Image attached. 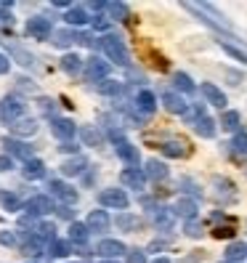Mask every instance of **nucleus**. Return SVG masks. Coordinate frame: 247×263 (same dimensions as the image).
<instances>
[{
	"label": "nucleus",
	"mask_w": 247,
	"mask_h": 263,
	"mask_svg": "<svg viewBox=\"0 0 247 263\" xmlns=\"http://www.w3.org/2000/svg\"><path fill=\"white\" fill-rule=\"evenodd\" d=\"M99 45H101V51L106 53V59H109L112 64H117V67H130V53H128V48H125V43H122L117 35H104V37L99 40Z\"/></svg>",
	"instance_id": "obj_1"
},
{
	"label": "nucleus",
	"mask_w": 247,
	"mask_h": 263,
	"mask_svg": "<svg viewBox=\"0 0 247 263\" xmlns=\"http://www.w3.org/2000/svg\"><path fill=\"white\" fill-rule=\"evenodd\" d=\"M183 120H189L192 122V125H194V133L197 136H202V138H213L215 136V130H218V128H215V120L202 109V106H192V109H189V115L186 117H183Z\"/></svg>",
	"instance_id": "obj_2"
},
{
	"label": "nucleus",
	"mask_w": 247,
	"mask_h": 263,
	"mask_svg": "<svg viewBox=\"0 0 247 263\" xmlns=\"http://www.w3.org/2000/svg\"><path fill=\"white\" fill-rule=\"evenodd\" d=\"M24 221H32V218H40V215H48V213H56V205H53V199L51 197H45V194H37L32 197L29 202L24 205Z\"/></svg>",
	"instance_id": "obj_3"
},
{
	"label": "nucleus",
	"mask_w": 247,
	"mask_h": 263,
	"mask_svg": "<svg viewBox=\"0 0 247 263\" xmlns=\"http://www.w3.org/2000/svg\"><path fill=\"white\" fill-rule=\"evenodd\" d=\"M22 117H24V104H22V99L13 96V93H8L3 101H0V120L8 122V125H13V122L22 120Z\"/></svg>",
	"instance_id": "obj_4"
},
{
	"label": "nucleus",
	"mask_w": 247,
	"mask_h": 263,
	"mask_svg": "<svg viewBox=\"0 0 247 263\" xmlns=\"http://www.w3.org/2000/svg\"><path fill=\"white\" fill-rule=\"evenodd\" d=\"M213 186H215V199L223 205V202H237V186L231 178H223V176H215L213 178Z\"/></svg>",
	"instance_id": "obj_5"
},
{
	"label": "nucleus",
	"mask_w": 247,
	"mask_h": 263,
	"mask_svg": "<svg viewBox=\"0 0 247 263\" xmlns=\"http://www.w3.org/2000/svg\"><path fill=\"white\" fill-rule=\"evenodd\" d=\"M3 146H6V152H8V157H11V160H24V162L32 160V152H35L29 144L19 141V138H11V136L3 138Z\"/></svg>",
	"instance_id": "obj_6"
},
{
	"label": "nucleus",
	"mask_w": 247,
	"mask_h": 263,
	"mask_svg": "<svg viewBox=\"0 0 247 263\" xmlns=\"http://www.w3.org/2000/svg\"><path fill=\"white\" fill-rule=\"evenodd\" d=\"M99 205L115 208V210H125V208L130 205V199H128V194L122 192V189H104V192L99 194Z\"/></svg>",
	"instance_id": "obj_7"
},
{
	"label": "nucleus",
	"mask_w": 247,
	"mask_h": 263,
	"mask_svg": "<svg viewBox=\"0 0 247 263\" xmlns=\"http://www.w3.org/2000/svg\"><path fill=\"white\" fill-rule=\"evenodd\" d=\"M109 61H104V59H99V56H90L88 61H85V74H88V80L90 83H101V80H106V74H109Z\"/></svg>",
	"instance_id": "obj_8"
},
{
	"label": "nucleus",
	"mask_w": 247,
	"mask_h": 263,
	"mask_svg": "<svg viewBox=\"0 0 247 263\" xmlns=\"http://www.w3.org/2000/svg\"><path fill=\"white\" fill-rule=\"evenodd\" d=\"M27 35L35 37V40H48L53 35V27H51V19L45 16H32L27 22Z\"/></svg>",
	"instance_id": "obj_9"
},
{
	"label": "nucleus",
	"mask_w": 247,
	"mask_h": 263,
	"mask_svg": "<svg viewBox=\"0 0 247 263\" xmlns=\"http://www.w3.org/2000/svg\"><path fill=\"white\" fill-rule=\"evenodd\" d=\"M48 189H51V197L61 199L64 205H74V202H77V189H72L69 183H64V181L51 178V181H48Z\"/></svg>",
	"instance_id": "obj_10"
},
{
	"label": "nucleus",
	"mask_w": 247,
	"mask_h": 263,
	"mask_svg": "<svg viewBox=\"0 0 247 263\" xmlns=\"http://www.w3.org/2000/svg\"><path fill=\"white\" fill-rule=\"evenodd\" d=\"M146 181L149 178H146V173L141 167H125L120 173V183H122V186H128V189H138V192H141L146 186Z\"/></svg>",
	"instance_id": "obj_11"
},
{
	"label": "nucleus",
	"mask_w": 247,
	"mask_h": 263,
	"mask_svg": "<svg viewBox=\"0 0 247 263\" xmlns=\"http://www.w3.org/2000/svg\"><path fill=\"white\" fill-rule=\"evenodd\" d=\"M51 133L56 138H61V144H64V141H72V138H74L77 125H74L72 120H67V117H53L51 120Z\"/></svg>",
	"instance_id": "obj_12"
},
{
	"label": "nucleus",
	"mask_w": 247,
	"mask_h": 263,
	"mask_svg": "<svg viewBox=\"0 0 247 263\" xmlns=\"http://www.w3.org/2000/svg\"><path fill=\"white\" fill-rule=\"evenodd\" d=\"M96 253H99L101 258H106V260H115V258H120V255H125L128 247L122 245L120 239H101L99 247H96Z\"/></svg>",
	"instance_id": "obj_13"
},
{
	"label": "nucleus",
	"mask_w": 247,
	"mask_h": 263,
	"mask_svg": "<svg viewBox=\"0 0 247 263\" xmlns=\"http://www.w3.org/2000/svg\"><path fill=\"white\" fill-rule=\"evenodd\" d=\"M160 149H162L165 157H173V160H183V157H189V154H192V144L181 141V138H176V141H162Z\"/></svg>",
	"instance_id": "obj_14"
},
{
	"label": "nucleus",
	"mask_w": 247,
	"mask_h": 263,
	"mask_svg": "<svg viewBox=\"0 0 247 263\" xmlns=\"http://www.w3.org/2000/svg\"><path fill=\"white\" fill-rule=\"evenodd\" d=\"M162 106L167 112H173V115H181V117H186L189 109H192V104L183 101V96L178 93H162Z\"/></svg>",
	"instance_id": "obj_15"
},
{
	"label": "nucleus",
	"mask_w": 247,
	"mask_h": 263,
	"mask_svg": "<svg viewBox=\"0 0 247 263\" xmlns=\"http://www.w3.org/2000/svg\"><path fill=\"white\" fill-rule=\"evenodd\" d=\"M151 218H154V226L162 229V231H170L173 229V221H176V210L173 208H154L151 210Z\"/></svg>",
	"instance_id": "obj_16"
},
{
	"label": "nucleus",
	"mask_w": 247,
	"mask_h": 263,
	"mask_svg": "<svg viewBox=\"0 0 247 263\" xmlns=\"http://www.w3.org/2000/svg\"><path fill=\"white\" fill-rule=\"evenodd\" d=\"M136 109L141 112V115H154L157 112V96L151 93V90H138L136 93Z\"/></svg>",
	"instance_id": "obj_17"
},
{
	"label": "nucleus",
	"mask_w": 247,
	"mask_h": 263,
	"mask_svg": "<svg viewBox=\"0 0 247 263\" xmlns=\"http://www.w3.org/2000/svg\"><path fill=\"white\" fill-rule=\"evenodd\" d=\"M115 152H117V157L122 160V162H128V165H138V162H141V154H138V149L128 141V138H125V141H120V144H115Z\"/></svg>",
	"instance_id": "obj_18"
},
{
	"label": "nucleus",
	"mask_w": 247,
	"mask_h": 263,
	"mask_svg": "<svg viewBox=\"0 0 247 263\" xmlns=\"http://www.w3.org/2000/svg\"><path fill=\"white\" fill-rule=\"evenodd\" d=\"M202 96L207 99V104L210 106H218V109H223L226 112V93H223V90L218 88V85H213V83H205L202 85Z\"/></svg>",
	"instance_id": "obj_19"
},
{
	"label": "nucleus",
	"mask_w": 247,
	"mask_h": 263,
	"mask_svg": "<svg viewBox=\"0 0 247 263\" xmlns=\"http://www.w3.org/2000/svg\"><path fill=\"white\" fill-rule=\"evenodd\" d=\"M144 173H146V178H151V181L162 183V181L167 178V165H165L162 160H157V157H151V160H146Z\"/></svg>",
	"instance_id": "obj_20"
},
{
	"label": "nucleus",
	"mask_w": 247,
	"mask_h": 263,
	"mask_svg": "<svg viewBox=\"0 0 247 263\" xmlns=\"http://www.w3.org/2000/svg\"><path fill=\"white\" fill-rule=\"evenodd\" d=\"M115 223H117V229H120V231H130V234L144 226L141 215H133V213H120L117 218H115Z\"/></svg>",
	"instance_id": "obj_21"
},
{
	"label": "nucleus",
	"mask_w": 247,
	"mask_h": 263,
	"mask_svg": "<svg viewBox=\"0 0 247 263\" xmlns=\"http://www.w3.org/2000/svg\"><path fill=\"white\" fill-rule=\"evenodd\" d=\"M85 226L90 231H106V229H109V215H106V210H90Z\"/></svg>",
	"instance_id": "obj_22"
},
{
	"label": "nucleus",
	"mask_w": 247,
	"mask_h": 263,
	"mask_svg": "<svg viewBox=\"0 0 247 263\" xmlns=\"http://www.w3.org/2000/svg\"><path fill=\"white\" fill-rule=\"evenodd\" d=\"M215 43H218V48H221L226 56H231L234 61H239V64H247V51H244V48H239V45L229 43V40H223V37H218Z\"/></svg>",
	"instance_id": "obj_23"
},
{
	"label": "nucleus",
	"mask_w": 247,
	"mask_h": 263,
	"mask_svg": "<svg viewBox=\"0 0 247 263\" xmlns=\"http://www.w3.org/2000/svg\"><path fill=\"white\" fill-rule=\"evenodd\" d=\"M22 176L27 178V181H40V178H45V165H43V160H29V162H24V167H22Z\"/></svg>",
	"instance_id": "obj_24"
},
{
	"label": "nucleus",
	"mask_w": 247,
	"mask_h": 263,
	"mask_svg": "<svg viewBox=\"0 0 247 263\" xmlns=\"http://www.w3.org/2000/svg\"><path fill=\"white\" fill-rule=\"evenodd\" d=\"M77 37H80V32H74V29H56L51 35V43L56 48H69L72 43H77Z\"/></svg>",
	"instance_id": "obj_25"
},
{
	"label": "nucleus",
	"mask_w": 247,
	"mask_h": 263,
	"mask_svg": "<svg viewBox=\"0 0 247 263\" xmlns=\"http://www.w3.org/2000/svg\"><path fill=\"white\" fill-rule=\"evenodd\" d=\"M173 210H176V215H181V218L197 221V202H194V199H189V197H181Z\"/></svg>",
	"instance_id": "obj_26"
},
{
	"label": "nucleus",
	"mask_w": 247,
	"mask_h": 263,
	"mask_svg": "<svg viewBox=\"0 0 247 263\" xmlns=\"http://www.w3.org/2000/svg\"><path fill=\"white\" fill-rule=\"evenodd\" d=\"M11 133L13 136H35L37 133V122L32 117H22L11 125Z\"/></svg>",
	"instance_id": "obj_27"
},
{
	"label": "nucleus",
	"mask_w": 247,
	"mask_h": 263,
	"mask_svg": "<svg viewBox=\"0 0 247 263\" xmlns=\"http://www.w3.org/2000/svg\"><path fill=\"white\" fill-rule=\"evenodd\" d=\"M64 22H67L69 27H83V24H88V22H90V16L85 13V8H80V6H72V8L64 13Z\"/></svg>",
	"instance_id": "obj_28"
},
{
	"label": "nucleus",
	"mask_w": 247,
	"mask_h": 263,
	"mask_svg": "<svg viewBox=\"0 0 247 263\" xmlns=\"http://www.w3.org/2000/svg\"><path fill=\"white\" fill-rule=\"evenodd\" d=\"M88 237H90V229H88L85 223H80V221L69 223V242H74V245H85Z\"/></svg>",
	"instance_id": "obj_29"
},
{
	"label": "nucleus",
	"mask_w": 247,
	"mask_h": 263,
	"mask_svg": "<svg viewBox=\"0 0 247 263\" xmlns=\"http://www.w3.org/2000/svg\"><path fill=\"white\" fill-rule=\"evenodd\" d=\"M85 167H88L85 157H72V160H67L64 165H61V173L64 176H80V173H85Z\"/></svg>",
	"instance_id": "obj_30"
},
{
	"label": "nucleus",
	"mask_w": 247,
	"mask_h": 263,
	"mask_svg": "<svg viewBox=\"0 0 247 263\" xmlns=\"http://www.w3.org/2000/svg\"><path fill=\"white\" fill-rule=\"evenodd\" d=\"M223 255H226V263H239L242 258H247V245L244 242H231Z\"/></svg>",
	"instance_id": "obj_31"
},
{
	"label": "nucleus",
	"mask_w": 247,
	"mask_h": 263,
	"mask_svg": "<svg viewBox=\"0 0 247 263\" xmlns=\"http://www.w3.org/2000/svg\"><path fill=\"white\" fill-rule=\"evenodd\" d=\"M77 136H80V141H83L85 146H101V133H99L96 128H90V125L77 128Z\"/></svg>",
	"instance_id": "obj_32"
},
{
	"label": "nucleus",
	"mask_w": 247,
	"mask_h": 263,
	"mask_svg": "<svg viewBox=\"0 0 247 263\" xmlns=\"http://www.w3.org/2000/svg\"><path fill=\"white\" fill-rule=\"evenodd\" d=\"M61 69H64L67 74H80L83 72V59L77 53H67L64 59H61Z\"/></svg>",
	"instance_id": "obj_33"
},
{
	"label": "nucleus",
	"mask_w": 247,
	"mask_h": 263,
	"mask_svg": "<svg viewBox=\"0 0 247 263\" xmlns=\"http://www.w3.org/2000/svg\"><path fill=\"white\" fill-rule=\"evenodd\" d=\"M96 88H99L101 96H122V90H125V85L117 83V80H109V77H106V80H101Z\"/></svg>",
	"instance_id": "obj_34"
},
{
	"label": "nucleus",
	"mask_w": 247,
	"mask_h": 263,
	"mask_svg": "<svg viewBox=\"0 0 247 263\" xmlns=\"http://www.w3.org/2000/svg\"><path fill=\"white\" fill-rule=\"evenodd\" d=\"M221 125H223L226 130H231V133H239V125H242V117H239V112H234V109H226V112L221 115Z\"/></svg>",
	"instance_id": "obj_35"
},
{
	"label": "nucleus",
	"mask_w": 247,
	"mask_h": 263,
	"mask_svg": "<svg viewBox=\"0 0 247 263\" xmlns=\"http://www.w3.org/2000/svg\"><path fill=\"white\" fill-rule=\"evenodd\" d=\"M0 205H3V210H8V213H19L24 208L22 199L13 194V192H0Z\"/></svg>",
	"instance_id": "obj_36"
},
{
	"label": "nucleus",
	"mask_w": 247,
	"mask_h": 263,
	"mask_svg": "<svg viewBox=\"0 0 247 263\" xmlns=\"http://www.w3.org/2000/svg\"><path fill=\"white\" fill-rule=\"evenodd\" d=\"M144 56H146V59H151L149 64H151L154 69H160V72H165L167 67H170V61H167L162 53H157V51H154L151 45H146V48H144Z\"/></svg>",
	"instance_id": "obj_37"
},
{
	"label": "nucleus",
	"mask_w": 247,
	"mask_h": 263,
	"mask_svg": "<svg viewBox=\"0 0 247 263\" xmlns=\"http://www.w3.org/2000/svg\"><path fill=\"white\" fill-rule=\"evenodd\" d=\"M35 237L40 242H56V226L53 223H35Z\"/></svg>",
	"instance_id": "obj_38"
},
{
	"label": "nucleus",
	"mask_w": 247,
	"mask_h": 263,
	"mask_svg": "<svg viewBox=\"0 0 247 263\" xmlns=\"http://www.w3.org/2000/svg\"><path fill=\"white\" fill-rule=\"evenodd\" d=\"M72 253V242H64V239H56L48 245V255L51 258H67Z\"/></svg>",
	"instance_id": "obj_39"
},
{
	"label": "nucleus",
	"mask_w": 247,
	"mask_h": 263,
	"mask_svg": "<svg viewBox=\"0 0 247 263\" xmlns=\"http://www.w3.org/2000/svg\"><path fill=\"white\" fill-rule=\"evenodd\" d=\"M106 11L112 13L115 22H128L130 19V8L125 3H106Z\"/></svg>",
	"instance_id": "obj_40"
},
{
	"label": "nucleus",
	"mask_w": 247,
	"mask_h": 263,
	"mask_svg": "<svg viewBox=\"0 0 247 263\" xmlns=\"http://www.w3.org/2000/svg\"><path fill=\"white\" fill-rule=\"evenodd\" d=\"M11 56L16 59L22 67H35V56H32V53H27L24 48H19V45H11Z\"/></svg>",
	"instance_id": "obj_41"
},
{
	"label": "nucleus",
	"mask_w": 247,
	"mask_h": 263,
	"mask_svg": "<svg viewBox=\"0 0 247 263\" xmlns=\"http://www.w3.org/2000/svg\"><path fill=\"white\" fill-rule=\"evenodd\" d=\"M173 83L178 90H183V93H194V83H192V77L186 72H176L173 74Z\"/></svg>",
	"instance_id": "obj_42"
},
{
	"label": "nucleus",
	"mask_w": 247,
	"mask_h": 263,
	"mask_svg": "<svg viewBox=\"0 0 247 263\" xmlns=\"http://www.w3.org/2000/svg\"><path fill=\"white\" fill-rule=\"evenodd\" d=\"M231 149H234V154H239V157H247V133L244 130L234 133V138H231Z\"/></svg>",
	"instance_id": "obj_43"
},
{
	"label": "nucleus",
	"mask_w": 247,
	"mask_h": 263,
	"mask_svg": "<svg viewBox=\"0 0 247 263\" xmlns=\"http://www.w3.org/2000/svg\"><path fill=\"white\" fill-rule=\"evenodd\" d=\"M234 234H237L234 221L226 223V226H215V229H213V237H215V239H234Z\"/></svg>",
	"instance_id": "obj_44"
},
{
	"label": "nucleus",
	"mask_w": 247,
	"mask_h": 263,
	"mask_svg": "<svg viewBox=\"0 0 247 263\" xmlns=\"http://www.w3.org/2000/svg\"><path fill=\"white\" fill-rule=\"evenodd\" d=\"M183 234H186L189 239H199L205 234V226L197 223V221H186V223H183Z\"/></svg>",
	"instance_id": "obj_45"
},
{
	"label": "nucleus",
	"mask_w": 247,
	"mask_h": 263,
	"mask_svg": "<svg viewBox=\"0 0 247 263\" xmlns=\"http://www.w3.org/2000/svg\"><path fill=\"white\" fill-rule=\"evenodd\" d=\"M125 260H128V263H146V253L138 250V247H133V250L125 253Z\"/></svg>",
	"instance_id": "obj_46"
},
{
	"label": "nucleus",
	"mask_w": 247,
	"mask_h": 263,
	"mask_svg": "<svg viewBox=\"0 0 247 263\" xmlns=\"http://www.w3.org/2000/svg\"><path fill=\"white\" fill-rule=\"evenodd\" d=\"M56 215H59V218H64V221H69V223H74V210H72L69 205L56 208Z\"/></svg>",
	"instance_id": "obj_47"
},
{
	"label": "nucleus",
	"mask_w": 247,
	"mask_h": 263,
	"mask_svg": "<svg viewBox=\"0 0 247 263\" xmlns=\"http://www.w3.org/2000/svg\"><path fill=\"white\" fill-rule=\"evenodd\" d=\"M0 245L13 247V245H16V234H13V231H0Z\"/></svg>",
	"instance_id": "obj_48"
},
{
	"label": "nucleus",
	"mask_w": 247,
	"mask_h": 263,
	"mask_svg": "<svg viewBox=\"0 0 247 263\" xmlns=\"http://www.w3.org/2000/svg\"><path fill=\"white\" fill-rule=\"evenodd\" d=\"M77 149H80V146H77L74 141H64V144L59 146V152H61V154H74V157H77Z\"/></svg>",
	"instance_id": "obj_49"
},
{
	"label": "nucleus",
	"mask_w": 247,
	"mask_h": 263,
	"mask_svg": "<svg viewBox=\"0 0 247 263\" xmlns=\"http://www.w3.org/2000/svg\"><path fill=\"white\" fill-rule=\"evenodd\" d=\"M167 245H170V239H154V242H149L146 250H149V253H154V250H165Z\"/></svg>",
	"instance_id": "obj_50"
},
{
	"label": "nucleus",
	"mask_w": 247,
	"mask_h": 263,
	"mask_svg": "<svg viewBox=\"0 0 247 263\" xmlns=\"http://www.w3.org/2000/svg\"><path fill=\"white\" fill-rule=\"evenodd\" d=\"M11 167H13V160L8 157V154H0V173H8Z\"/></svg>",
	"instance_id": "obj_51"
},
{
	"label": "nucleus",
	"mask_w": 247,
	"mask_h": 263,
	"mask_svg": "<svg viewBox=\"0 0 247 263\" xmlns=\"http://www.w3.org/2000/svg\"><path fill=\"white\" fill-rule=\"evenodd\" d=\"M37 104H40V109H43L45 115H51V112H53V101H51V99H40Z\"/></svg>",
	"instance_id": "obj_52"
},
{
	"label": "nucleus",
	"mask_w": 247,
	"mask_h": 263,
	"mask_svg": "<svg viewBox=\"0 0 247 263\" xmlns=\"http://www.w3.org/2000/svg\"><path fill=\"white\" fill-rule=\"evenodd\" d=\"M181 186H186V192H192L194 197H199V192L194 189V181L192 178H181Z\"/></svg>",
	"instance_id": "obj_53"
},
{
	"label": "nucleus",
	"mask_w": 247,
	"mask_h": 263,
	"mask_svg": "<svg viewBox=\"0 0 247 263\" xmlns=\"http://www.w3.org/2000/svg\"><path fill=\"white\" fill-rule=\"evenodd\" d=\"M11 69V59L8 56H3V53H0V74H6Z\"/></svg>",
	"instance_id": "obj_54"
},
{
	"label": "nucleus",
	"mask_w": 247,
	"mask_h": 263,
	"mask_svg": "<svg viewBox=\"0 0 247 263\" xmlns=\"http://www.w3.org/2000/svg\"><path fill=\"white\" fill-rule=\"evenodd\" d=\"M19 88H24V90H32V80H27V77H19Z\"/></svg>",
	"instance_id": "obj_55"
},
{
	"label": "nucleus",
	"mask_w": 247,
	"mask_h": 263,
	"mask_svg": "<svg viewBox=\"0 0 247 263\" xmlns=\"http://www.w3.org/2000/svg\"><path fill=\"white\" fill-rule=\"evenodd\" d=\"M93 27H96V29H106L109 24H106V19H104V16H96V19H93Z\"/></svg>",
	"instance_id": "obj_56"
},
{
	"label": "nucleus",
	"mask_w": 247,
	"mask_h": 263,
	"mask_svg": "<svg viewBox=\"0 0 247 263\" xmlns=\"http://www.w3.org/2000/svg\"><path fill=\"white\" fill-rule=\"evenodd\" d=\"M151 263H170V258H162V255H160V258H154Z\"/></svg>",
	"instance_id": "obj_57"
},
{
	"label": "nucleus",
	"mask_w": 247,
	"mask_h": 263,
	"mask_svg": "<svg viewBox=\"0 0 247 263\" xmlns=\"http://www.w3.org/2000/svg\"><path fill=\"white\" fill-rule=\"evenodd\" d=\"M101 263H117V260H101Z\"/></svg>",
	"instance_id": "obj_58"
},
{
	"label": "nucleus",
	"mask_w": 247,
	"mask_h": 263,
	"mask_svg": "<svg viewBox=\"0 0 247 263\" xmlns=\"http://www.w3.org/2000/svg\"><path fill=\"white\" fill-rule=\"evenodd\" d=\"M27 263H37V260H27Z\"/></svg>",
	"instance_id": "obj_59"
},
{
	"label": "nucleus",
	"mask_w": 247,
	"mask_h": 263,
	"mask_svg": "<svg viewBox=\"0 0 247 263\" xmlns=\"http://www.w3.org/2000/svg\"><path fill=\"white\" fill-rule=\"evenodd\" d=\"M244 173H247V170H244Z\"/></svg>",
	"instance_id": "obj_60"
},
{
	"label": "nucleus",
	"mask_w": 247,
	"mask_h": 263,
	"mask_svg": "<svg viewBox=\"0 0 247 263\" xmlns=\"http://www.w3.org/2000/svg\"><path fill=\"white\" fill-rule=\"evenodd\" d=\"M223 263H226V260H223Z\"/></svg>",
	"instance_id": "obj_61"
}]
</instances>
